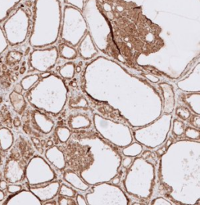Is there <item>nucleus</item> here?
<instances>
[{"label": "nucleus", "instance_id": "nucleus-22", "mask_svg": "<svg viewBox=\"0 0 200 205\" xmlns=\"http://www.w3.org/2000/svg\"><path fill=\"white\" fill-rule=\"evenodd\" d=\"M15 91H16L17 92H21V91H22V87H21V86L20 85V84L16 85V86H15Z\"/></svg>", "mask_w": 200, "mask_h": 205}, {"label": "nucleus", "instance_id": "nucleus-9", "mask_svg": "<svg viewBox=\"0 0 200 205\" xmlns=\"http://www.w3.org/2000/svg\"><path fill=\"white\" fill-rule=\"evenodd\" d=\"M58 204L59 205H76V201L71 197H67L64 196H59L58 197Z\"/></svg>", "mask_w": 200, "mask_h": 205}, {"label": "nucleus", "instance_id": "nucleus-21", "mask_svg": "<svg viewBox=\"0 0 200 205\" xmlns=\"http://www.w3.org/2000/svg\"><path fill=\"white\" fill-rule=\"evenodd\" d=\"M53 144H54V142H53L52 140H49L47 142H46L45 143V146L46 147H52V145H53Z\"/></svg>", "mask_w": 200, "mask_h": 205}, {"label": "nucleus", "instance_id": "nucleus-16", "mask_svg": "<svg viewBox=\"0 0 200 205\" xmlns=\"http://www.w3.org/2000/svg\"><path fill=\"white\" fill-rule=\"evenodd\" d=\"M131 164V158H126L124 160V162H123V165L125 168H128Z\"/></svg>", "mask_w": 200, "mask_h": 205}, {"label": "nucleus", "instance_id": "nucleus-30", "mask_svg": "<svg viewBox=\"0 0 200 205\" xmlns=\"http://www.w3.org/2000/svg\"><path fill=\"white\" fill-rule=\"evenodd\" d=\"M25 4H26L27 6H29V7H30V6H31V1H29V0H28V1H27V2H25Z\"/></svg>", "mask_w": 200, "mask_h": 205}, {"label": "nucleus", "instance_id": "nucleus-18", "mask_svg": "<svg viewBox=\"0 0 200 205\" xmlns=\"http://www.w3.org/2000/svg\"><path fill=\"white\" fill-rule=\"evenodd\" d=\"M13 124H14V126H15L16 127L21 126V119H20L18 117H16L15 119H14V121H13Z\"/></svg>", "mask_w": 200, "mask_h": 205}, {"label": "nucleus", "instance_id": "nucleus-14", "mask_svg": "<svg viewBox=\"0 0 200 205\" xmlns=\"http://www.w3.org/2000/svg\"><path fill=\"white\" fill-rule=\"evenodd\" d=\"M76 203H77V204H79V205H81V204H87L84 197H83L82 195H81V194H77Z\"/></svg>", "mask_w": 200, "mask_h": 205}, {"label": "nucleus", "instance_id": "nucleus-20", "mask_svg": "<svg viewBox=\"0 0 200 205\" xmlns=\"http://www.w3.org/2000/svg\"><path fill=\"white\" fill-rule=\"evenodd\" d=\"M150 154H151V152L149 151H144V153L142 154V157L144 158H147L149 156H150Z\"/></svg>", "mask_w": 200, "mask_h": 205}, {"label": "nucleus", "instance_id": "nucleus-5", "mask_svg": "<svg viewBox=\"0 0 200 205\" xmlns=\"http://www.w3.org/2000/svg\"><path fill=\"white\" fill-rule=\"evenodd\" d=\"M59 188V194L61 196L67 197H71L74 198L77 195V192L74 190L71 187L67 186L65 184H62Z\"/></svg>", "mask_w": 200, "mask_h": 205}, {"label": "nucleus", "instance_id": "nucleus-35", "mask_svg": "<svg viewBox=\"0 0 200 205\" xmlns=\"http://www.w3.org/2000/svg\"><path fill=\"white\" fill-rule=\"evenodd\" d=\"M71 84L73 85V87H75V86L77 85V84H76V83H71Z\"/></svg>", "mask_w": 200, "mask_h": 205}, {"label": "nucleus", "instance_id": "nucleus-36", "mask_svg": "<svg viewBox=\"0 0 200 205\" xmlns=\"http://www.w3.org/2000/svg\"><path fill=\"white\" fill-rule=\"evenodd\" d=\"M2 98H0V103H1V102H2Z\"/></svg>", "mask_w": 200, "mask_h": 205}, {"label": "nucleus", "instance_id": "nucleus-13", "mask_svg": "<svg viewBox=\"0 0 200 205\" xmlns=\"http://www.w3.org/2000/svg\"><path fill=\"white\" fill-rule=\"evenodd\" d=\"M31 141L33 142L34 144L35 147H36V149L38 151V152L40 154H42L43 153V149H42V147L41 144H40V140H38V137H31Z\"/></svg>", "mask_w": 200, "mask_h": 205}, {"label": "nucleus", "instance_id": "nucleus-12", "mask_svg": "<svg viewBox=\"0 0 200 205\" xmlns=\"http://www.w3.org/2000/svg\"><path fill=\"white\" fill-rule=\"evenodd\" d=\"M189 123L190 124H192V126H194L195 127H196L197 129L199 128V115H190L189 117Z\"/></svg>", "mask_w": 200, "mask_h": 205}, {"label": "nucleus", "instance_id": "nucleus-26", "mask_svg": "<svg viewBox=\"0 0 200 205\" xmlns=\"http://www.w3.org/2000/svg\"><path fill=\"white\" fill-rule=\"evenodd\" d=\"M45 143H46V141L45 140H40V144H41V145H42V147H43L44 146H45Z\"/></svg>", "mask_w": 200, "mask_h": 205}, {"label": "nucleus", "instance_id": "nucleus-33", "mask_svg": "<svg viewBox=\"0 0 200 205\" xmlns=\"http://www.w3.org/2000/svg\"><path fill=\"white\" fill-rule=\"evenodd\" d=\"M3 197H4V195H3L2 192L0 191V200H2L3 199Z\"/></svg>", "mask_w": 200, "mask_h": 205}, {"label": "nucleus", "instance_id": "nucleus-6", "mask_svg": "<svg viewBox=\"0 0 200 205\" xmlns=\"http://www.w3.org/2000/svg\"><path fill=\"white\" fill-rule=\"evenodd\" d=\"M176 115L183 120H187L191 115V112L187 107L178 106L176 109Z\"/></svg>", "mask_w": 200, "mask_h": 205}, {"label": "nucleus", "instance_id": "nucleus-34", "mask_svg": "<svg viewBox=\"0 0 200 205\" xmlns=\"http://www.w3.org/2000/svg\"><path fill=\"white\" fill-rule=\"evenodd\" d=\"M14 69L15 71L18 70V69H19V66H16V67H14V69Z\"/></svg>", "mask_w": 200, "mask_h": 205}, {"label": "nucleus", "instance_id": "nucleus-8", "mask_svg": "<svg viewBox=\"0 0 200 205\" xmlns=\"http://www.w3.org/2000/svg\"><path fill=\"white\" fill-rule=\"evenodd\" d=\"M174 134L175 136H180L182 135L185 131V124L181 121L178 119L174 120Z\"/></svg>", "mask_w": 200, "mask_h": 205}, {"label": "nucleus", "instance_id": "nucleus-24", "mask_svg": "<svg viewBox=\"0 0 200 205\" xmlns=\"http://www.w3.org/2000/svg\"><path fill=\"white\" fill-rule=\"evenodd\" d=\"M113 183L114 184H117L120 183V178H115L113 180Z\"/></svg>", "mask_w": 200, "mask_h": 205}, {"label": "nucleus", "instance_id": "nucleus-19", "mask_svg": "<svg viewBox=\"0 0 200 205\" xmlns=\"http://www.w3.org/2000/svg\"><path fill=\"white\" fill-rule=\"evenodd\" d=\"M146 77L149 78L150 80L152 82H157L159 80L158 78H156V77H154L153 75H150V74H146Z\"/></svg>", "mask_w": 200, "mask_h": 205}, {"label": "nucleus", "instance_id": "nucleus-31", "mask_svg": "<svg viewBox=\"0 0 200 205\" xmlns=\"http://www.w3.org/2000/svg\"><path fill=\"white\" fill-rule=\"evenodd\" d=\"M56 204H57V203H56V201H53V202H47V203H45L44 204H54V205H56Z\"/></svg>", "mask_w": 200, "mask_h": 205}, {"label": "nucleus", "instance_id": "nucleus-28", "mask_svg": "<svg viewBox=\"0 0 200 205\" xmlns=\"http://www.w3.org/2000/svg\"><path fill=\"white\" fill-rule=\"evenodd\" d=\"M6 186V184L5 182H2L1 183V188H2V189H5Z\"/></svg>", "mask_w": 200, "mask_h": 205}, {"label": "nucleus", "instance_id": "nucleus-7", "mask_svg": "<svg viewBox=\"0 0 200 205\" xmlns=\"http://www.w3.org/2000/svg\"><path fill=\"white\" fill-rule=\"evenodd\" d=\"M63 132H61V130H59L58 127L56 130V136H57L58 139L61 142H66V140L69 138V137L71 136V131L65 127H63Z\"/></svg>", "mask_w": 200, "mask_h": 205}, {"label": "nucleus", "instance_id": "nucleus-25", "mask_svg": "<svg viewBox=\"0 0 200 205\" xmlns=\"http://www.w3.org/2000/svg\"><path fill=\"white\" fill-rule=\"evenodd\" d=\"M25 71H26V68H25L24 66H23V67L21 68V70H20V73H21V74L24 73Z\"/></svg>", "mask_w": 200, "mask_h": 205}, {"label": "nucleus", "instance_id": "nucleus-1", "mask_svg": "<svg viewBox=\"0 0 200 205\" xmlns=\"http://www.w3.org/2000/svg\"><path fill=\"white\" fill-rule=\"evenodd\" d=\"M78 51L81 55L85 59H91L93 57V55H95L98 52L89 34H86L85 38L83 39V41L79 45Z\"/></svg>", "mask_w": 200, "mask_h": 205}, {"label": "nucleus", "instance_id": "nucleus-29", "mask_svg": "<svg viewBox=\"0 0 200 205\" xmlns=\"http://www.w3.org/2000/svg\"><path fill=\"white\" fill-rule=\"evenodd\" d=\"M2 71H6V70H7V67H6V65H2Z\"/></svg>", "mask_w": 200, "mask_h": 205}, {"label": "nucleus", "instance_id": "nucleus-4", "mask_svg": "<svg viewBox=\"0 0 200 205\" xmlns=\"http://www.w3.org/2000/svg\"><path fill=\"white\" fill-rule=\"evenodd\" d=\"M74 71H75L74 64L73 62H67L63 66H62L60 70H59V73H60V75L63 78L71 80V79L74 77Z\"/></svg>", "mask_w": 200, "mask_h": 205}, {"label": "nucleus", "instance_id": "nucleus-3", "mask_svg": "<svg viewBox=\"0 0 200 205\" xmlns=\"http://www.w3.org/2000/svg\"><path fill=\"white\" fill-rule=\"evenodd\" d=\"M59 50L61 57L66 59H74L77 57V55H78V52L75 49L69 46L66 43H62L59 45Z\"/></svg>", "mask_w": 200, "mask_h": 205}, {"label": "nucleus", "instance_id": "nucleus-23", "mask_svg": "<svg viewBox=\"0 0 200 205\" xmlns=\"http://www.w3.org/2000/svg\"><path fill=\"white\" fill-rule=\"evenodd\" d=\"M75 71L77 73H80L81 71V67L80 66H77L75 67Z\"/></svg>", "mask_w": 200, "mask_h": 205}, {"label": "nucleus", "instance_id": "nucleus-27", "mask_svg": "<svg viewBox=\"0 0 200 205\" xmlns=\"http://www.w3.org/2000/svg\"><path fill=\"white\" fill-rule=\"evenodd\" d=\"M49 75H50L49 73H44L42 74V77H49Z\"/></svg>", "mask_w": 200, "mask_h": 205}, {"label": "nucleus", "instance_id": "nucleus-15", "mask_svg": "<svg viewBox=\"0 0 200 205\" xmlns=\"http://www.w3.org/2000/svg\"><path fill=\"white\" fill-rule=\"evenodd\" d=\"M23 130L27 134H31L32 133V130L31 126H30L29 123H24V126H23Z\"/></svg>", "mask_w": 200, "mask_h": 205}, {"label": "nucleus", "instance_id": "nucleus-37", "mask_svg": "<svg viewBox=\"0 0 200 205\" xmlns=\"http://www.w3.org/2000/svg\"><path fill=\"white\" fill-rule=\"evenodd\" d=\"M2 115V112H0V115Z\"/></svg>", "mask_w": 200, "mask_h": 205}, {"label": "nucleus", "instance_id": "nucleus-2", "mask_svg": "<svg viewBox=\"0 0 200 205\" xmlns=\"http://www.w3.org/2000/svg\"><path fill=\"white\" fill-rule=\"evenodd\" d=\"M64 179L66 180V182L71 183L73 186H74L75 188H77V189H78L80 190L85 191L88 188V185H86L85 183H83L81 179L77 176L76 174H74V172H72L71 171L66 172L64 174Z\"/></svg>", "mask_w": 200, "mask_h": 205}, {"label": "nucleus", "instance_id": "nucleus-17", "mask_svg": "<svg viewBox=\"0 0 200 205\" xmlns=\"http://www.w3.org/2000/svg\"><path fill=\"white\" fill-rule=\"evenodd\" d=\"M166 147H163L159 148V149H158L157 151H156V154H157L158 156H162V155L166 152Z\"/></svg>", "mask_w": 200, "mask_h": 205}, {"label": "nucleus", "instance_id": "nucleus-11", "mask_svg": "<svg viewBox=\"0 0 200 205\" xmlns=\"http://www.w3.org/2000/svg\"><path fill=\"white\" fill-rule=\"evenodd\" d=\"M186 136L192 139H196L198 140L199 137V130H195V129L191 127H187L185 130Z\"/></svg>", "mask_w": 200, "mask_h": 205}, {"label": "nucleus", "instance_id": "nucleus-10", "mask_svg": "<svg viewBox=\"0 0 200 205\" xmlns=\"http://www.w3.org/2000/svg\"><path fill=\"white\" fill-rule=\"evenodd\" d=\"M66 4L73 6L78 10H83L85 5V0H65Z\"/></svg>", "mask_w": 200, "mask_h": 205}, {"label": "nucleus", "instance_id": "nucleus-32", "mask_svg": "<svg viewBox=\"0 0 200 205\" xmlns=\"http://www.w3.org/2000/svg\"><path fill=\"white\" fill-rule=\"evenodd\" d=\"M171 144H172V140H169L167 141V144H166V147H169Z\"/></svg>", "mask_w": 200, "mask_h": 205}]
</instances>
